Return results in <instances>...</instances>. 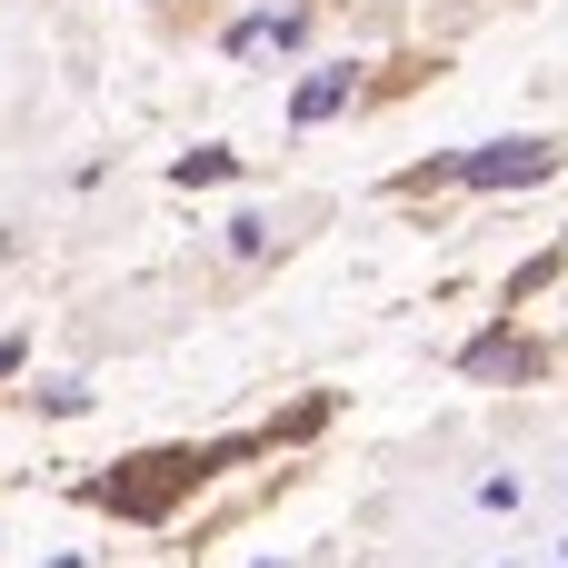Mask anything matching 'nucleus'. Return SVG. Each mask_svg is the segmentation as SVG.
Returning a JSON list of instances; mask_svg holds the SVG:
<instances>
[]
</instances>
